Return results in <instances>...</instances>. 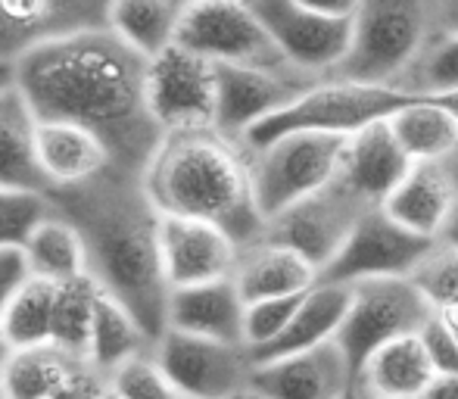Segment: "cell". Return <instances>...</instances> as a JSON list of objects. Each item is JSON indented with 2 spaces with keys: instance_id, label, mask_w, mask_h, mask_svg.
Listing matches in <instances>:
<instances>
[{
  "instance_id": "obj_1",
  "label": "cell",
  "mask_w": 458,
  "mask_h": 399,
  "mask_svg": "<svg viewBox=\"0 0 458 399\" xmlns=\"http://www.w3.org/2000/svg\"><path fill=\"white\" fill-rule=\"evenodd\" d=\"M13 85L38 119L94 132L115 169L140 178L165 138L147 103V56L109 29L81 31L29 54L13 66Z\"/></svg>"
},
{
  "instance_id": "obj_2",
  "label": "cell",
  "mask_w": 458,
  "mask_h": 399,
  "mask_svg": "<svg viewBox=\"0 0 458 399\" xmlns=\"http://www.w3.org/2000/svg\"><path fill=\"white\" fill-rule=\"evenodd\" d=\"M50 206L79 228L88 275L106 297L128 309L157 344L169 327L172 287L159 250V209L144 178L109 166L75 188L50 191Z\"/></svg>"
},
{
  "instance_id": "obj_3",
  "label": "cell",
  "mask_w": 458,
  "mask_h": 399,
  "mask_svg": "<svg viewBox=\"0 0 458 399\" xmlns=\"http://www.w3.org/2000/svg\"><path fill=\"white\" fill-rule=\"evenodd\" d=\"M144 188L159 216L218 225L241 250L266 237L250 150L218 128L165 134L144 172Z\"/></svg>"
},
{
  "instance_id": "obj_4",
  "label": "cell",
  "mask_w": 458,
  "mask_h": 399,
  "mask_svg": "<svg viewBox=\"0 0 458 399\" xmlns=\"http://www.w3.org/2000/svg\"><path fill=\"white\" fill-rule=\"evenodd\" d=\"M440 35L437 0H362L352 16L350 54L327 79L399 88Z\"/></svg>"
},
{
  "instance_id": "obj_5",
  "label": "cell",
  "mask_w": 458,
  "mask_h": 399,
  "mask_svg": "<svg viewBox=\"0 0 458 399\" xmlns=\"http://www.w3.org/2000/svg\"><path fill=\"white\" fill-rule=\"evenodd\" d=\"M415 98L390 85H365V81H346V79H321L300 94L287 109L275 113L272 119L259 122L253 132H247L243 147L259 150L272 144L284 134L296 132H315V134H352L365 132L368 125L386 122Z\"/></svg>"
},
{
  "instance_id": "obj_6",
  "label": "cell",
  "mask_w": 458,
  "mask_h": 399,
  "mask_svg": "<svg viewBox=\"0 0 458 399\" xmlns=\"http://www.w3.org/2000/svg\"><path fill=\"white\" fill-rule=\"evenodd\" d=\"M350 138L296 132L250 150L253 194L266 225L337 178Z\"/></svg>"
},
{
  "instance_id": "obj_7",
  "label": "cell",
  "mask_w": 458,
  "mask_h": 399,
  "mask_svg": "<svg viewBox=\"0 0 458 399\" xmlns=\"http://www.w3.org/2000/svg\"><path fill=\"white\" fill-rule=\"evenodd\" d=\"M434 318V309L411 278H377L352 287V306L340 327L337 346L344 350L352 375L393 340L421 334Z\"/></svg>"
},
{
  "instance_id": "obj_8",
  "label": "cell",
  "mask_w": 458,
  "mask_h": 399,
  "mask_svg": "<svg viewBox=\"0 0 458 399\" xmlns=\"http://www.w3.org/2000/svg\"><path fill=\"white\" fill-rule=\"evenodd\" d=\"M175 44L199 54L212 66L293 69L275 47L250 0H209L184 6Z\"/></svg>"
},
{
  "instance_id": "obj_9",
  "label": "cell",
  "mask_w": 458,
  "mask_h": 399,
  "mask_svg": "<svg viewBox=\"0 0 458 399\" xmlns=\"http://www.w3.org/2000/svg\"><path fill=\"white\" fill-rule=\"evenodd\" d=\"M371 209L374 206H368L350 184L334 178L318 194L306 197L302 203L290 206L287 212L275 216L272 222L266 225V237H262V241H275V243H281V247L296 250V253L312 262L321 275L337 259V253L344 250V243L350 241L356 225L362 222Z\"/></svg>"
},
{
  "instance_id": "obj_10",
  "label": "cell",
  "mask_w": 458,
  "mask_h": 399,
  "mask_svg": "<svg viewBox=\"0 0 458 399\" xmlns=\"http://www.w3.org/2000/svg\"><path fill=\"white\" fill-rule=\"evenodd\" d=\"M216 66L199 54L172 44L147 60V103L163 134L216 128Z\"/></svg>"
},
{
  "instance_id": "obj_11",
  "label": "cell",
  "mask_w": 458,
  "mask_h": 399,
  "mask_svg": "<svg viewBox=\"0 0 458 399\" xmlns=\"http://www.w3.org/2000/svg\"><path fill=\"white\" fill-rule=\"evenodd\" d=\"M437 241L409 231L380 206L356 225L350 241L344 243L337 259L321 272L318 281L356 287L362 281L377 278H411V272L428 259Z\"/></svg>"
},
{
  "instance_id": "obj_12",
  "label": "cell",
  "mask_w": 458,
  "mask_h": 399,
  "mask_svg": "<svg viewBox=\"0 0 458 399\" xmlns=\"http://www.w3.org/2000/svg\"><path fill=\"white\" fill-rule=\"evenodd\" d=\"M153 352L182 399H231L250 394L256 365L247 346L218 344L169 327Z\"/></svg>"
},
{
  "instance_id": "obj_13",
  "label": "cell",
  "mask_w": 458,
  "mask_h": 399,
  "mask_svg": "<svg viewBox=\"0 0 458 399\" xmlns=\"http://www.w3.org/2000/svg\"><path fill=\"white\" fill-rule=\"evenodd\" d=\"M250 6L296 72L327 79L350 54L352 19L321 16L300 0H250Z\"/></svg>"
},
{
  "instance_id": "obj_14",
  "label": "cell",
  "mask_w": 458,
  "mask_h": 399,
  "mask_svg": "<svg viewBox=\"0 0 458 399\" xmlns=\"http://www.w3.org/2000/svg\"><path fill=\"white\" fill-rule=\"evenodd\" d=\"M113 0H0V66H16L47 44L106 29Z\"/></svg>"
},
{
  "instance_id": "obj_15",
  "label": "cell",
  "mask_w": 458,
  "mask_h": 399,
  "mask_svg": "<svg viewBox=\"0 0 458 399\" xmlns=\"http://www.w3.org/2000/svg\"><path fill=\"white\" fill-rule=\"evenodd\" d=\"M218 100L216 128L234 140H243L259 122L287 109L315 81L296 69H253V66H216Z\"/></svg>"
},
{
  "instance_id": "obj_16",
  "label": "cell",
  "mask_w": 458,
  "mask_h": 399,
  "mask_svg": "<svg viewBox=\"0 0 458 399\" xmlns=\"http://www.w3.org/2000/svg\"><path fill=\"white\" fill-rule=\"evenodd\" d=\"M159 250H163L165 281L172 291L231 278L241 259V247L218 225L197 222V218L163 216Z\"/></svg>"
},
{
  "instance_id": "obj_17",
  "label": "cell",
  "mask_w": 458,
  "mask_h": 399,
  "mask_svg": "<svg viewBox=\"0 0 458 399\" xmlns=\"http://www.w3.org/2000/svg\"><path fill=\"white\" fill-rule=\"evenodd\" d=\"M356 384L350 362L337 344L300 356L256 365L250 394L256 399H344Z\"/></svg>"
},
{
  "instance_id": "obj_18",
  "label": "cell",
  "mask_w": 458,
  "mask_h": 399,
  "mask_svg": "<svg viewBox=\"0 0 458 399\" xmlns=\"http://www.w3.org/2000/svg\"><path fill=\"white\" fill-rule=\"evenodd\" d=\"M411 166L415 163L405 157V150L399 147L396 134L390 128V119H386L352 134L337 178L350 184L368 206L380 209L393 191L399 188V182L409 175Z\"/></svg>"
},
{
  "instance_id": "obj_19",
  "label": "cell",
  "mask_w": 458,
  "mask_h": 399,
  "mask_svg": "<svg viewBox=\"0 0 458 399\" xmlns=\"http://www.w3.org/2000/svg\"><path fill=\"white\" fill-rule=\"evenodd\" d=\"M35 157L50 191L85 184L113 166V157L94 132L56 119H38Z\"/></svg>"
},
{
  "instance_id": "obj_20",
  "label": "cell",
  "mask_w": 458,
  "mask_h": 399,
  "mask_svg": "<svg viewBox=\"0 0 458 399\" xmlns=\"http://www.w3.org/2000/svg\"><path fill=\"white\" fill-rule=\"evenodd\" d=\"M243 318H247V300L241 297L234 278L172 291L169 300L172 331L218 340V344L247 346L243 344Z\"/></svg>"
},
{
  "instance_id": "obj_21",
  "label": "cell",
  "mask_w": 458,
  "mask_h": 399,
  "mask_svg": "<svg viewBox=\"0 0 458 399\" xmlns=\"http://www.w3.org/2000/svg\"><path fill=\"white\" fill-rule=\"evenodd\" d=\"M350 306H352V287L318 281L302 297L287 331L272 346H266V350L250 352V359H253V365H266L275 362V359L300 356V352H312L327 344H337L340 327H344L346 315H350Z\"/></svg>"
},
{
  "instance_id": "obj_22",
  "label": "cell",
  "mask_w": 458,
  "mask_h": 399,
  "mask_svg": "<svg viewBox=\"0 0 458 399\" xmlns=\"http://www.w3.org/2000/svg\"><path fill=\"white\" fill-rule=\"evenodd\" d=\"M234 284L247 302L300 297L318 284V268L302 259L296 250L281 247L275 241H259L253 247L241 250V259L234 268Z\"/></svg>"
},
{
  "instance_id": "obj_23",
  "label": "cell",
  "mask_w": 458,
  "mask_h": 399,
  "mask_svg": "<svg viewBox=\"0 0 458 399\" xmlns=\"http://www.w3.org/2000/svg\"><path fill=\"white\" fill-rule=\"evenodd\" d=\"M458 203V188L449 175L446 163H415L409 175L399 182L384 212L399 225L430 241H440V231L446 225L449 212Z\"/></svg>"
},
{
  "instance_id": "obj_24",
  "label": "cell",
  "mask_w": 458,
  "mask_h": 399,
  "mask_svg": "<svg viewBox=\"0 0 458 399\" xmlns=\"http://www.w3.org/2000/svg\"><path fill=\"white\" fill-rule=\"evenodd\" d=\"M38 115L16 85L0 91V191H31L50 194L47 178L35 157Z\"/></svg>"
},
{
  "instance_id": "obj_25",
  "label": "cell",
  "mask_w": 458,
  "mask_h": 399,
  "mask_svg": "<svg viewBox=\"0 0 458 399\" xmlns=\"http://www.w3.org/2000/svg\"><path fill=\"white\" fill-rule=\"evenodd\" d=\"M434 381L437 371L418 334L380 346L356 375L359 387L377 399H418Z\"/></svg>"
},
{
  "instance_id": "obj_26",
  "label": "cell",
  "mask_w": 458,
  "mask_h": 399,
  "mask_svg": "<svg viewBox=\"0 0 458 399\" xmlns=\"http://www.w3.org/2000/svg\"><path fill=\"white\" fill-rule=\"evenodd\" d=\"M19 256H22L25 275L54 281V284L88 275L85 241H81L79 228L69 218H63L56 209L31 231L29 241L19 250Z\"/></svg>"
},
{
  "instance_id": "obj_27",
  "label": "cell",
  "mask_w": 458,
  "mask_h": 399,
  "mask_svg": "<svg viewBox=\"0 0 458 399\" xmlns=\"http://www.w3.org/2000/svg\"><path fill=\"white\" fill-rule=\"evenodd\" d=\"M390 128L411 163H449L458 157V119L437 100L405 103Z\"/></svg>"
},
{
  "instance_id": "obj_28",
  "label": "cell",
  "mask_w": 458,
  "mask_h": 399,
  "mask_svg": "<svg viewBox=\"0 0 458 399\" xmlns=\"http://www.w3.org/2000/svg\"><path fill=\"white\" fill-rule=\"evenodd\" d=\"M54 281L25 275L13 287L10 297L0 306V344L6 346V352L50 344V334H54Z\"/></svg>"
},
{
  "instance_id": "obj_29",
  "label": "cell",
  "mask_w": 458,
  "mask_h": 399,
  "mask_svg": "<svg viewBox=\"0 0 458 399\" xmlns=\"http://www.w3.org/2000/svg\"><path fill=\"white\" fill-rule=\"evenodd\" d=\"M182 10L178 0H113L106 29L134 54L153 60L178 41Z\"/></svg>"
},
{
  "instance_id": "obj_30",
  "label": "cell",
  "mask_w": 458,
  "mask_h": 399,
  "mask_svg": "<svg viewBox=\"0 0 458 399\" xmlns=\"http://www.w3.org/2000/svg\"><path fill=\"white\" fill-rule=\"evenodd\" d=\"M85 369H91V362L69 356L66 350L54 344L31 346V350L6 352L0 384L13 399H50L63 384H69Z\"/></svg>"
},
{
  "instance_id": "obj_31",
  "label": "cell",
  "mask_w": 458,
  "mask_h": 399,
  "mask_svg": "<svg viewBox=\"0 0 458 399\" xmlns=\"http://www.w3.org/2000/svg\"><path fill=\"white\" fill-rule=\"evenodd\" d=\"M153 337L140 327V321L128 312L122 302L103 293L100 309H97L94 334H91V350H88V362L91 369L100 371L103 378L115 371L122 362L140 356V352L153 350Z\"/></svg>"
},
{
  "instance_id": "obj_32",
  "label": "cell",
  "mask_w": 458,
  "mask_h": 399,
  "mask_svg": "<svg viewBox=\"0 0 458 399\" xmlns=\"http://www.w3.org/2000/svg\"><path fill=\"white\" fill-rule=\"evenodd\" d=\"M100 300H103V291L91 275H81V278L56 284L54 334H50V344L66 350L69 356H79L88 362Z\"/></svg>"
},
{
  "instance_id": "obj_33",
  "label": "cell",
  "mask_w": 458,
  "mask_h": 399,
  "mask_svg": "<svg viewBox=\"0 0 458 399\" xmlns=\"http://www.w3.org/2000/svg\"><path fill=\"white\" fill-rule=\"evenodd\" d=\"M409 98H446L458 91V35H440L399 81Z\"/></svg>"
},
{
  "instance_id": "obj_34",
  "label": "cell",
  "mask_w": 458,
  "mask_h": 399,
  "mask_svg": "<svg viewBox=\"0 0 458 399\" xmlns=\"http://www.w3.org/2000/svg\"><path fill=\"white\" fill-rule=\"evenodd\" d=\"M54 212L47 194L0 191V253H19L29 234Z\"/></svg>"
},
{
  "instance_id": "obj_35",
  "label": "cell",
  "mask_w": 458,
  "mask_h": 399,
  "mask_svg": "<svg viewBox=\"0 0 458 399\" xmlns=\"http://www.w3.org/2000/svg\"><path fill=\"white\" fill-rule=\"evenodd\" d=\"M106 384L122 399H182L153 350L140 352V356L122 362L115 371H109Z\"/></svg>"
},
{
  "instance_id": "obj_36",
  "label": "cell",
  "mask_w": 458,
  "mask_h": 399,
  "mask_svg": "<svg viewBox=\"0 0 458 399\" xmlns=\"http://www.w3.org/2000/svg\"><path fill=\"white\" fill-rule=\"evenodd\" d=\"M411 284L424 293V300L430 302L434 312H443V309L455 306L458 302V253L437 241V247L430 250L428 259L411 272Z\"/></svg>"
},
{
  "instance_id": "obj_37",
  "label": "cell",
  "mask_w": 458,
  "mask_h": 399,
  "mask_svg": "<svg viewBox=\"0 0 458 399\" xmlns=\"http://www.w3.org/2000/svg\"><path fill=\"white\" fill-rule=\"evenodd\" d=\"M306 293L300 297H281V300H259V302H247V318H243V344L250 352H259L266 346H272L287 325L293 321L296 309Z\"/></svg>"
},
{
  "instance_id": "obj_38",
  "label": "cell",
  "mask_w": 458,
  "mask_h": 399,
  "mask_svg": "<svg viewBox=\"0 0 458 399\" xmlns=\"http://www.w3.org/2000/svg\"><path fill=\"white\" fill-rule=\"evenodd\" d=\"M418 337H421L424 350H428V359H430V365H434L437 378L458 375V344H455L453 334H449V327L443 325L437 315L421 327Z\"/></svg>"
},
{
  "instance_id": "obj_39",
  "label": "cell",
  "mask_w": 458,
  "mask_h": 399,
  "mask_svg": "<svg viewBox=\"0 0 458 399\" xmlns=\"http://www.w3.org/2000/svg\"><path fill=\"white\" fill-rule=\"evenodd\" d=\"M103 390H106V378L97 369H85L72 378L69 384H63L50 399H100Z\"/></svg>"
},
{
  "instance_id": "obj_40",
  "label": "cell",
  "mask_w": 458,
  "mask_h": 399,
  "mask_svg": "<svg viewBox=\"0 0 458 399\" xmlns=\"http://www.w3.org/2000/svg\"><path fill=\"white\" fill-rule=\"evenodd\" d=\"M22 278H25L22 256L19 253H0V306H4V300L10 297V291ZM4 359H6V346L0 344V369H4Z\"/></svg>"
},
{
  "instance_id": "obj_41",
  "label": "cell",
  "mask_w": 458,
  "mask_h": 399,
  "mask_svg": "<svg viewBox=\"0 0 458 399\" xmlns=\"http://www.w3.org/2000/svg\"><path fill=\"white\" fill-rule=\"evenodd\" d=\"M302 6L321 13V16H334V19H352L362 0H300Z\"/></svg>"
},
{
  "instance_id": "obj_42",
  "label": "cell",
  "mask_w": 458,
  "mask_h": 399,
  "mask_svg": "<svg viewBox=\"0 0 458 399\" xmlns=\"http://www.w3.org/2000/svg\"><path fill=\"white\" fill-rule=\"evenodd\" d=\"M418 399H458V375H440Z\"/></svg>"
},
{
  "instance_id": "obj_43",
  "label": "cell",
  "mask_w": 458,
  "mask_h": 399,
  "mask_svg": "<svg viewBox=\"0 0 458 399\" xmlns=\"http://www.w3.org/2000/svg\"><path fill=\"white\" fill-rule=\"evenodd\" d=\"M437 19L443 35H458V0H437Z\"/></svg>"
},
{
  "instance_id": "obj_44",
  "label": "cell",
  "mask_w": 458,
  "mask_h": 399,
  "mask_svg": "<svg viewBox=\"0 0 458 399\" xmlns=\"http://www.w3.org/2000/svg\"><path fill=\"white\" fill-rule=\"evenodd\" d=\"M440 243H443V247H449V250H455V253H458V203L453 206V212H449L446 225H443Z\"/></svg>"
},
{
  "instance_id": "obj_45",
  "label": "cell",
  "mask_w": 458,
  "mask_h": 399,
  "mask_svg": "<svg viewBox=\"0 0 458 399\" xmlns=\"http://www.w3.org/2000/svg\"><path fill=\"white\" fill-rule=\"evenodd\" d=\"M434 315L449 327V334H453L455 344H458V302H455V306H449V309H443V312H434Z\"/></svg>"
},
{
  "instance_id": "obj_46",
  "label": "cell",
  "mask_w": 458,
  "mask_h": 399,
  "mask_svg": "<svg viewBox=\"0 0 458 399\" xmlns=\"http://www.w3.org/2000/svg\"><path fill=\"white\" fill-rule=\"evenodd\" d=\"M434 100H437V103H443V106H446L449 113H453L455 119H458V91H455V94H446V98H434Z\"/></svg>"
},
{
  "instance_id": "obj_47",
  "label": "cell",
  "mask_w": 458,
  "mask_h": 399,
  "mask_svg": "<svg viewBox=\"0 0 458 399\" xmlns=\"http://www.w3.org/2000/svg\"><path fill=\"white\" fill-rule=\"evenodd\" d=\"M13 85V69L10 66H0V91Z\"/></svg>"
},
{
  "instance_id": "obj_48",
  "label": "cell",
  "mask_w": 458,
  "mask_h": 399,
  "mask_svg": "<svg viewBox=\"0 0 458 399\" xmlns=\"http://www.w3.org/2000/svg\"><path fill=\"white\" fill-rule=\"evenodd\" d=\"M449 175H453V182H455V188H458V157L455 159H449Z\"/></svg>"
},
{
  "instance_id": "obj_49",
  "label": "cell",
  "mask_w": 458,
  "mask_h": 399,
  "mask_svg": "<svg viewBox=\"0 0 458 399\" xmlns=\"http://www.w3.org/2000/svg\"><path fill=\"white\" fill-rule=\"evenodd\" d=\"M100 399H122L119 394H113V390H109V384H106V390H103V396Z\"/></svg>"
},
{
  "instance_id": "obj_50",
  "label": "cell",
  "mask_w": 458,
  "mask_h": 399,
  "mask_svg": "<svg viewBox=\"0 0 458 399\" xmlns=\"http://www.w3.org/2000/svg\"><path fill=\"white\" fill-rule=\"evenodd\" d=\"M344 399H362V396H359V387H356V384H352V387H350V394H346Z\"/></svg>"
},
{
  "instance_id": "obj_51",
  "label": "cell",
  "mask_w": 458,
  "mask_h": 399,
  "mask_svg": "<svg viewBox=\"0 0 458 399\" xmlns=\"http://www.w3.org/2000/svg\"><path fill=\"white\" fill-rule=\"evenodd\" d=\"M182 6H191V4H209V0H178Z\"/></svg>"
},
{
  "instance_id": "obj_52",
  "label": "cell",
  "mask_w": 458,
  "mask_h": 399,
  "mask_svg": "<svg viewBox=\"0 0 458 399\" xmlns=\"http://www.w3.org/2000/svg\"><path fill=\"white\" fill-rule=\"evenodd\" d=\"M356 387H359V384H356ZM359 396H362V399H377V396H371V394H365V390H362V387H359Z\"/></svg>"
},
{
  "instance_id": "obj_53",
  "label": "cell",
  "mask_w": 458,
  "mask_h": 399,
  "mask_svg": "<svg viewBox=\"0 0 458 399\" xmlns=\"http://www.w3.org/2000/svg\"><path fill=\"white\" fill-rule=\"evenodd\" d=\"M0 399H13L10 394H6V387H4V384H0Z\"/></svg>"
},
{
  "instance_id": "obj_54",
  "label": "cell",
  "mask_w": 458,
  "mask_h": 399,
  "mask_svg": "<svg viewBox=\"0 0 458 399\" xmlns=\"http://www.w3.org/2000/svg\"><path fill=\"white\" fill-rule=\"evenodd\" d=\"M231 399H253V396H250V394H241V396H231Z\"/></svg>"
},
{
  "instance_id": "obj_55",
  "label": "cell",
  "mask_w": 458,
  "mask_h": 399,
  "mask_svg": "<svg viewBox=\"0 0 458 399\" xmlns=\"http://www.w3.org/2000/svg\"><path fill=\"white\" fill-rule=\"evenodd\" d=\"M250 396H253V394H250ZM253 399H256V396H253Z\"/></svg>"
}]
</instances>
